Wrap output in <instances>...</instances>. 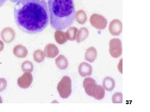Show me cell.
I'll list each match as a JSON object with an SVG mask.
<instances>
[{
	"label": "cell",
	"mask_w": 150,
	"mask_h": 112,
	"mask_svg": "<svg viewBox=\"0 0 150 112\" xmlns=\"http://www.w3.org/2000/svg\"><path fill=\"white\" fill-rule=\"evenodd\" d=\"M14 15L18 28L28 34L42 32L49 23L48 6L45 0H19L14 8Z\"/></svg>",
	"instance_id": "1"
},
{
	"label": "cell",
	"mask_w": 150,
	"mask_h": 112,
	"mask_svg": "<svg viewBox=\"0 0 150 112\" xmlns=\"http://www.w3.org/2000/svg\"><path fill=\"white\" fill-rule=\"evenodd\" d=\"M51 27L56 30L69 27L74 22L76 9L74 0H48Z\"/></svg>",
	"instance_id": "2"
},
{
	"label": "cell",
	"mask_w": 150,
	"mask_h": 112,
	"mask_svg": "<svg viewBox=\"0 0 150 112\" xmlns=\"http://www.w3.org/2000/svg\"><path fill=\"white\" fill-rule=\"evenodd\" d=\"M57 90L62 99H67L72 93L71 80L69 76H65L57 85Z\"/></svg>",
	"instance_id": "3"
},
{
	"label": "cell",
	"mask_w": 150,
	"mask_h": 112,
	"mask_svg": "<svg viewBox=\"0 0 150 112\" xmlns=\"http://www.w3.org/2000/svg\"><path fill=\"white\" fill-rule=\"evenodd\" d=\"M109 52L112 57L117 58L122 54V45L121 40L118 38H113L109 43Z\"/></svg>",
	"instance_id": "4"
},
{
	"label": "cell",
	"mask_w": 150,
	"mask_h": 112,
	"mask_svg": "<svg viewBox=\"0 0 150 112\" xmlns=\"http://www.w3.org/2000/svg\"><path fill=\"white\" fill-rule=\"evenodd\" d=\"M90 22L93 27L98 29H105L107 20L104 17L98 14H93L90 18Z\"/></svg>",
	"instance_id": "5"
},
{
	"label": "cell",
	"mask_w": 150,
	"mask_h": 112,
	"mask_svg": "<svg viewBox=\"0 0 150 112\" xmlns=\"http://www.w3.org/2000/svg\"><path fill=\"white\" fill-rule=\"evenodd\" d=\"M33 81L32 75L30 73L25 72L18 79V85L22 88H29Z\"/></svg>",
	"instance_id": "6"
},
{
	"label": "cell",
	"mask_w": 150,
	"mask_h": 112,
	"mask_svg": "<svg viewBox=\"0 0 150 112\" xmlns=\"http://www.w3.org/2000/svg\"><path fill=\"white\" fill-rule=\"evenodd\" d=\"M123 24L119 20L115 19L110 22L109 26V30L111 35L113 36H118L122 32Z\"/></svg>",
	"instance_id": "7"
},
{
	"label": "cell",
	"mask_w": 150,
	"mask_h": 112,
	"mask_svg": "<svg viewBox=\"0 0 150 112\" xmlns=\"http://www.w3.org/2000/svg\"><path fill=\"white\" fill-rule=\"evenodd\" d=\"M1 36L5 43H10L13 41L15 38V32L11 27H5L2 30Z\"/></svg>",
	"instance_id": "8"
},
{
	"label": "cell",
	"mask_w": 150,
	"mask_h": 112,
	"mask_svg": "<svg viewBox=\"0 0 150 112\" xmlns=\"http://www.w3.org/2000/svg\"><path fill=\"white\" fill-rule=\"evenodd\" d=\"M45 56L49 58H54L59 55V49L56 45L53 44H49L46 45L44 49Z\"/></svg>",
	"instance_id": "9"
},
{
	"label": "cell",
	"mask_w": 150,
	"mask_h": 112,
	"mask_svg": "<svg viewBox=\"0 0 150 112\" xmlns=\"http://www.w3.org/2000/svg\"><path fill=\"white\" fill-rule=\"evenodd\" d=\"M96 85V81L92 78H85L83 81V88L86 93L91 97L92 91Z\"/></svg>",
	"instance_id": "10"
},
{
	"label": "cell",
	"mask_w": 150,
	"mask_h": 112,
	"mask_svg": "<svg viewBox=\"0 0 150 112\" xmlns=\"http://www.w3.org/2000/svg\"><path fill=\"white\" fill-rule=\"evenodd\" d=\"M79 71L82 77L90 76L92 73V67L87 63L82 62L79 66Z\"/></svg>",
	"instance_id": "11"
},
{
	"label": "cell",
	"mask_w": 150,
	"mask_h": 112,
	"mask_svg": "<svg viewBox=\"0 0 150 112\" xmlns=\"http://www.w3.org/2000/svg\"><path fill=\"white\" fill-rule=\"evenodd\" d=\"M105 95V90L103 86L97 85L95 86L91 92V97H93L96 100H102Z\"/></svg>",
	"instance_id": "12"
},
{
	"label": "cell",
	"mask_w": 150,
	"mask_h": 112,
	"mask_svg": "<svg viewBox=\"0 0 150 112\" xmlns=\"http://www.w3.org/2000/svg\"><path fill=\"white\" fill-rule=\"evenodd\" d=\"M13 53L14 55L17 57L23 58L27 56L28 51L26 48L24 46L18 45L14 48Z\"/></svg>",
	"instance_id": "13"
},
{
	"label": "cell",
	"mask_w": 150,
	"mask_h": 112,
	"mask_svg": "<svg viewBox=\"0 0 150 112\" xmlns=\"http://www.w3.org/2000/svg\"><path fill=\"white\" fill-rule=\"evenodd\" d=\"M97 52L94 47L88 48L86 51L85 58L86 60L91 63L93 62L97 57Z\"/></svg>",
	"instance_id": "14"
},
{
	"label": "cell",
	"mask_w": 150,
	"mask_h": 112,
	"mask_svg": "<svg viewBox=\"0 0 150 112\" xmlns=\"http://www.w3.org/2000/svg\"><path fill=\"white\" fill-rule=\"evenodd\" d=\"M56 64L57 66L61 70H65L68 67L69 63L67 58L63 55H60L56 59Z\"/></svg>",
	"instance_id": "15"
},
{
	"label": "cell",
	"mask_w": 150,
	"mask_h": 112,
	"mask_svg": "<svg viewBox=\"0 0 150 112\" xmlns=\"http://www.w3.org/2000/svg\"><path fill=\"white\" fill-rule=\"evenodd\" d=\"M89 35L88 29L86 27H83L78 30L76 35L77 43H80L87 38Z\"/></svg>",
	"instance_id": "16"
},
{
	"label": "cell",
	"mask_w": 150,
	"mask_h": 112,
	"mask_svg": "<svg viewBox=\"0 0 150 112\" xmlns=\"http://www.w3.org/2000/svg\"><path fill=\"white\" fill-rule=\"evenodd\" d=\"M55 40L57 43L60 45L64 44L67 42V39L66 32L61 30H56L54 34Z\"/></svg>",
	"instance_id": "17"
},
{
	"label": "cell",
	"mask_w": 150,
	"mask_h": 112,
	"mask_svg": "<svg viewBox=\"0 0 150 112\" xmlns=\"http://www.w3.org/2000/svg\"><path fill=\"white\" fill-rule=\"evenodd\" d=\"M103 86L106 91H112L115 87V81L112 78L107 76L103 80Z\"/></svg>",
	"instance_id": "18"
},
{
	"label": "cell",
	"mask_w": 150,
	"mask_h": 112,
	"mask_svg": "<svg viewBox=\"0 0 150 112\" xmlns=\"http://www.w3.org/2000/svg\"><path fill=\"white\" fill-rule=\"evenodd\" d=\"M75 18L76 21L79 24H83L87 20V17L86 14L84 11L81 10L76 12L75 14Z\"/></svg>",
	"instance_id": "19"
},
{
	"label": "cell",
	"mask_w": 150,
	"mask_h": 112,
	"mask_svg": "<svg viewBox=\"0 0 150 112\" xmlns=\"http://www.w3.org/2000/svg\"><path fill=\"white\" fill-rule=\"evenodd\" d=\"M78 29L74 27H70L66 32V36L68 40L74 41L76 37Z\"/></svg>",
	"instance_id": "20"
},
{
	"label": "cell",
	"mask_w": 150,
	"mask_h": 112,
	"mask_svg": "<svg viewBox=\"0 0 150 112\" xmlns=\"http://www.w3.org/2000/svg\"><path fill=\"white\" fill-rule=\"evenodd\" d=\"M44 52L40 50H37L34 52L33 54V59L38 63H40L43 61L45 58Z\"/></svg>",
	"instance_id": "21"
},
{
	"label": "cell",
	"mask_w": 150,
	"mask_h": 112,
	"mask_svg": "<svg viewBox=\"0 0 150 112\" xmlns=\"http://www.w3.org/2000/svg\"><path fill=\"white\" fill-rule=\"evenodd\" d=\"M33 64L29 61H25L22 64L21 68L24 72H32L33 70Z\"/></svg>",
	"instance_id": "22"
},
{
	"label": "cell",
	"mask_w": 150,
	"mask_h": 112,
	"mask_svg": "<svg viewBox=\"0 0 150 112\" xmlns=\"http://www.w3.org/2000/svg\"><path fill=\"white\" fill-rule=\"evenodd\" d=\"M112 103L121 104L123 102V94L122 93H116L112 97Z\"/></svg>",
	"instance_id": "23"
},
{
	"label": "cell",
	"mask_w": 150,
	"mask_h": 112,
	"mask_svg": "<svg viewBox=\"0 0 150 112\" xmlns=\"http://www.w3.org/2000/svg\"><path fill=\"white\" fill-rule=\"evenodd\" d=\"M7 82L6 79L0 78V92L4 91L6 88Z\"/></svg>",
	"instance_id": "24"
},
{
	"label": "cell",
	"mask_w": 150,
	"mask_h": 112,
	"mask_svg": "<svg viewBox=\"0 0 150 112\" xmlns=\"http://www.w3.org/2000/svg\"><path fill=\"white\" fill-rule=\"evenodd\" d=\"M4 43L1 40H0V52L3 51L4 49Z\"/></svg>",
	"instance_id": "25"
},
{
	"label": "cell",
	"mask_w": 150,
	"mask_h": 112,
	"mask_svg": "<svg viewBox=\"0 0 150 112\" xmlns=\"http://www.w3.org/2000/svg\"><path fill=\"white\" fill-rule=\"evenodd\" d=\"M7 0H0V7L2 6L6 2Z\"/></svg>",
	"instance_id": "26"
},
{
	"label": "cell",
	"mask_w": 150,
	"mask_h": 112,
	"mask_svg": "<svg viewBox=\"0 0 150 112\" xmlns=\"http://www.w3.org/2000/svg\"><path fill=\"white\" fill-rule=\"evenodd\" d=\"M10 1L11 2H12L16 3L19 0H10Z\"/></svg>",
	"instance_id": "27"
},
{
	"label": "cell",
	"mask_w": 150,
	"mask_h": 112,
	"mask_svg": "<svg viewBox=\"0 0 150 112\" xmlns=\"http://www.w3.org/2000/svg\"><path fill=\"white\" fill-rule=\"evenodd\" d=\"M3 103L2 99L1 97L0 96V104H2Z\"/></svg>",
	"instance_id": "28"
}]
</instances>
